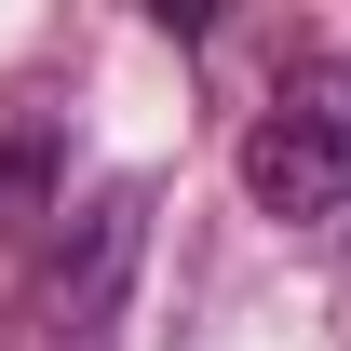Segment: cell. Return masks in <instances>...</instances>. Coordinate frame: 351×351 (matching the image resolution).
Here are the masks:
<instances>
[{
	"mask_svg": "<svg viewBox=\"0 0 351 351\" xmlns=\"http://www.w3.org/2000/svg\"><path fill=\"white\" fill-rule=\"evenodd\" d=\"M243 203L284 230H324L351 217V54H284L257 95V122H243Z\"/></svg>",
	"mask_w": 351,
	"mask_h": 351,
	"instance_id": "obj_1",
	"label": "cell"
}]
</instances>
